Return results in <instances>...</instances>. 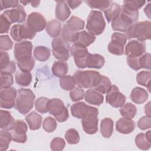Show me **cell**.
<instances>
[{
	"instance_id": "bcb514c9",
	"label": "cell",
	"mask_w": 151,
	"mask_h": 151,
	"mask_svg": "<svg viewBox=\"0 0 151 151\" xmlns=\"http://www.w3.org/2000/svg\"><path fill=\"white\" fill-rule=\"evenodd\" d=\"M65 139L68 143L75 145L79 142L80 136L76 129H70L65 133Z\"/></svg>"
},
{
	"instance_id": "83f0119b",
	"label": "cell",
	"mask_w": 151,
	"mask_h": 151,
	"mask_svg": "<svg viewBox=\"0 0 151 151\" xmlns=\"http://www.w3.org/2000/svg\"><path fill=\"white\" fill-rule=\"evenodd\" d=\"M98 122L97 117L81 119V123L83 130L88 134H93L98 130Z\"/></svg>"
},
{
	"instance_id": "c3c4849f",
	"label": "cell",
	"mask_w": 151,
	"mask_h": 151,
	"mask_svg": "<svg viewBox=\"0 0 151 151\" xmlns=\"http://www.w3.org/2000/svg\"><path fill=\"white\" fill-rule=\"evenodd\" d=\"M14 83V78L11 73H1V88L11 87Z\"/></svg>"
},
{
	"instance_id": "6da1fadb",
	"label": "cell",
	"mask_w": 151,
	"mask_h": 151,
	"mask_svg": "<svg viewBox=\"0 0 151 151\" xmlns=\"http://www.w3.org/2000/svg\"><path fill=\"white\" fill-rule=\"evenodd\" d=\"M139 18V11H132L123 6L119 17L111 22V28L114 31L126 32L128 28L135 23Z\"/></svg>"
},
{
	"instance_id": "1f68e13d",
	"label": "cell",
	"mask_w": 151,
	"mask_h": 151,
	"mask_svg": "<svg viewBox=\"0 0 151 151\" xmlns=\"http://www.w3.org/2000/svg\"><path fill=\"white\" fill-rule=\"evenodd\" d=\"M68 64L65 61H55L52 66L51 71L52 74L57 77H61L66 75L68 73Z\"/></svg>"
},
{
	"instance_id": "3957f363",
	"label": "cell",
	"mask_w": 151,
	"mask_h": 151,
	"mask_svg": "<svg viewBox=\"0 0 151 151\" xmlns=\"http://www.w3.org/2000/svg\"><path fill=\"white\" fill-rule=\"evenodd\" d=\"M127 39L136 38L137 40L144 41L151 38V22L149 21L136 22L126 31Z\"/></svg>"
},
{
	"instance_id": "ab89813d",
	"label": "cell",
	"mask_w": 151,
	"mask_h": 151,
	"mask_svg": "<svg viewBox=\"0 0 151 151\" xmlns=\"http://www.w3.org/2000/svg\"><path fill=\"white\" fill-rule=\"evenodd\" d=\"M11 140V133L8 132L7 130L1 129L0 131V150H6L9 147Z\"/></svg>"
},
{
	"instance_id": "d6a6232c",
	"label": "cell",
	"mask_w": 151,
	"mask_h": 151,
	"mask_svg": "<svg viewBox=\"0 0 151 151\" xmlns=\"http://www.w3.org/2000/svg\"><path fill=\"white\" fill-rule=\"evenodd\" d=\"M119 111L123 118L132 119L137 113V109L132 103H126L120 107Z\"/></svg>"
},
{
	"instance_id": "8d00e7d4",
	"label": "cell",
	"mask_w": 151,
	"mask_h": 151,
	"mask_svg": "<svg viewBox=\"0 0 151 151\" xmlns=\"http://www.w3.org/2000/svg\"><path fill=\"white\" fill-rule=\"evenodd\" d=\"M84 21L83 19L74 15L71 16L65 24L68 29L75 32L83 29L84 28Z\"/></svg>"
},
{
	"instance_id": "7402d4cb",
	"label": "cell",
	"mask_w": 151,
	"mask_h": 151,
	"mask_svg": "<svg viewBox=\"0 0 151 151\" xmlns=\"http://www.w3.org/2000/svg\"><path fill=\"white\" fill-rule=\"evenodd\" d=\"M15 121L9 111L4 110L0 111V127L2 130L11 131L13 129Z\"/></svg>"
},
{
	"instance_id": "277c9868",
	"label": "cell",
	"mask_w": 151,
	"mask_h": 151,
	"mask_svg": "<svg viewBox=\"0 0 151 151\" xmlns=\"http://www.w3.org/2000/svg\"><path fill=\"white\" fill-rule=\"evenodd\" d=\"M35 94L28 88H20L18 90L15 108L22 114H27L33 107Z\"/></svg>"
},
{
	"instance_id": "4316f807",
	"label": "cell",
	"mask_w": 151,
	"mask_h": 151,
	"mask_svg": "<svg viewBox=\"0 0 151 151\" xmlns=\"http://www.w3.org/2000/svg\"><path fill=\"white\" fill-rule=\"evenodd\" d=\"M25 120L29 129L32 130H35L39 129L41 127L42 117L35 111H32L25 116Z\"/></svg>"
},
{
	"instance_id": "5bb4252c",
	"label": "cell",
	"mask_w": 151,
	"mask_h": 151,
	"mask_svg": "<svg viewBox=\"0 0 151 151\" xmlns=\"http://www.w3.org/2000/svg\"><path fill=\"white\" fill-rule=\"evenodd\" d=\"M124 52L127 57H140L146 52L145 42L137 40L130 41L126 45Z\"/></svg>"
},
{
	"instance_id": "8992f818",
	"label": "cell",
	"mask_w": 151,
	"mask_h": 151,
	"mask_svg": "<svg viewBox=\"0 0 151 151\" xmlns=\"http://www.w3.org/2000/svg\"><path fill=\"white\" fill-rule=\"evenodd\" d=\"M70 110L73 116L81 119L96 118L99 114V110L96 107L88 106L83 101L73 104Z\"/></svg>"
},
{
	"instance_id": "cb8c5ba5",
	"label": "cell",
	"mask_w": 151,
	"mask_h": 151,
	"mask_svg": "<svg viewBox=\"0 0 151 151\" xmlns=\"http://www.w3.org/2000/svg\"><path fill=\"white\" fill-rule=\"evenodd\" d=\"M96 40V37L86 31L78 32L76 40L73 43L78 46L86 47L93 44Z\"/></svg>"
},
{
	"instance_id": "60d3db41",
	"label": "cell",
	"mask_w": 151,
	"mask_h": 151,
	"mask_svg": "<svg viewBox=\"0 0 151 151\" xmlns=\"http://www.w3.org/2000/svg\"><path fill=\"white\" fill-rule=\"evenodd\" d=\"M135 144L141 150H148L151 146V141H149L143 133H139L135 137Z\"/></svg>"
},
{
	"instance_id": "b9f144b4",
	"label": "cell",
	"mask_w": 151,
	"mask_h": 151,
	"mask_svg": "<svg viewBox=\"0 0 151 151\" xmlns=\"http://www.w3.org/2000/svg\"><path fill=\"white\" fill-rule=\"evenodd\" d=\"M85 2L92 9L105 10L110 5L112 1L104 0H88L86 1Z\"/></svg>"
},
{
	"instance_id": "db71d44e",
	"label": "cell",
	"mask_w": 151,
	"mask_h": 151,
	"mask_svg": "<svg viewBox=\"0 0 151 151\" xmlns=\"http://www.w3.org/2000/svg\"><path fill=\"white\" fill-rule=\"evenodd\" d=\"M138 127L142 130H145L151 127V117L149 116H145L141 117L137 122Z\"/></svg>"
},
{
	"instance_id": "9a60e30c",
	"label": "cell",
	"mask_w": 151,
	"mask_h": 151,
	"mask_svg": "<svg viewBox=\"0 0 151 151\" xmlns=\"http://www.w3.org/2000/svg\"><path fill=\"white\" fill-rule=\"evenodd\" d=\"M2 15L11 23H22L25 21L27 14L24 8L21 5L11 9L5 11Z\"/></svg>"
},
{
	"instance_id": "f907efd6",
	"label": "cell",
	"mask_w": 151,
	"mask_h": 151,
	"mask_svg": "<svg viewBox=\"0 0 151 151\" xmlns=\"http://www.w3.org/2000/svg\"><path fill=\"white\" fill-rule=\"evenodd\" d=\"M13 47V42L8 35L0 36V50L1 51H8Z\"/></svg>"
},
{
	"instance_id": "e0dca14e",
	"label": "cell",
	"mask_w": 151,
	"mask_h": 151,
	"mask_svg": "<svg viewBox=\"0 0 151 151\" xmlns=\"http://www.w3.org/2000/svg\"><path fill=\"white\" fill-rule=\"evenodd\" d=\"M27 24L36 32L42 31L47 25L44 17L37 12H33L28 15L27 19Z\"/></svg>"
},
{
	"instance_id": "7a4b0ae2",
	"label": "cell",
	"mask_w": 151,
	"mask_h": 151,
	"mask_svg": "<svg viewBox=\"0 0 151 151\" xmlns=\"http://www.w3.org/2000/svg\"><path fill=\"white\" fill-rule=\"evenodd\" d=\"M73 78L76 84L81 88L95 87L100 82L102 75L99 72L93 70H77Z\"/></svg>"
},
{
	"instance_id": "94428289",
	"label": "cell",
	"mask_w": 151,
	"mask_h": 151,
	"mask_svg": "<svg viewBox=\"0 0 151 151\" xmlns=\"http://www.w3.org/2000/svg\"><path fill=\"white\" fill-rule=\"evenodd\" d=\"M150 102L149 101L145 106V112L146 114V116H150Z\"/></svg>"
},
{
	"instance_id": "680465c9",
	"label": "cell",
	"mask_w": 151,
	"mask_h": 151,
	"mask_svg": "<svg viewBox=\"0 0 151 151\" xmlns=\"http://www.w3.org/2000/svg\"><path fill=\"white\" fill-rule=\"evenodd\" d=\"M11 24L1 14L0 16V33H8Z\"/></svg>"
},
{
	"instance_id": "603a6c76",
	"label": "cell",
	"mask_w": 151,
	"mask_h": 151,
	"mask_svg": "<svg viewBox=\"0 0 151 151\" xmlns=\"http://www.w3.org/2000/svg\"><path fill=\"white\" fill-rule=\"evenodd\" d=\"M84 99L88 104L98 106L101 105L104 101V97L101 93L94 88L87 90L85 93Z\"/></svg>"
},
{
	"instance_id": "44dd1931",
	"label": "cell",
	"mask_w": 151,
	"mask_h": 151,
	"mask_svg": "<svg viewBox=\"0 0 151 151\" xmlns=\"http://www.w3.org/2000/svg\"><path fill=\"white\" fill-rule=\"evenodd\" d=\"M71 15V11L65 1H57L55 10V15L59 21H66Z\"/></svg>"
},
{
	"instance_id": "e575fe53",
	"label": "cell",
	"mask_w": 151,
	"mask_h": 151,
	"mask_svg": "<svg viewBox=\"0 0 151 151\" xmlns=\"http://www.w3.org/2000/svg\"><path fill=\"white\" fill-rule=\"evenodd\" d=\"M17 64L20 71L30 72L34 68L35 60L32 56H28L18 60Z\"/></svg>"
},
{
	"instance_id": "91938a15",
	"label": "cell",
	"mask_w": 151,
	"mask_h": 151,
	"mask_svg": "<svg viewBox=\"0 0 151 151\" xmlns=\"http://www.w3.org/2000/svg\"><path fill=\"white\" fill-rule=\"evenodd\" d=\"M82 2H83L82 1H66V3L72 9H74L77 8L78 6H79L81 4Z\"/></svg>"
},
{
	"instance_id": "d590c367",
	"label": "cell",
	"mask_w": 151,
	"mask_h": 151,
	"mask_svg": "<svg viewBox=\"0 0 151 151\" xmlns=\"http://www.w3.org/2000/svg\"><path fill=\"white\" fill-rule=\"evenodd\" d=\"M34 57L41 62L47 61L50 56V51L48 48L44 46H36L34 49Z\"/></svg>"
},
{
	"instance_id": "5b68a950",
	"label": "cell",
	"mask_w": 151,
	"mask_h": 151,
	"mask_svg": "<svg viewBox=\"0 0 151 151\" xmlns=\"http://www.w3.org/2000/svg\"><path fill=\"white\" fill-rule=\"evenodd\" d=\"M106 27V22L101 12L92 10L87 18L86 28L88 32L93 35H99L103 32Z\"/></svg>"
},
{
	"instance_id": "52a82bcc",
	"label": "cell",
	"mask_w": 151,
	"mask_h": 151,
	"mask_svg": "<svg viewBox=\"0 0 151 151\" xmlns=\"http://www.w3.org/2000/svg\"><path fill=\"white\" fill-rule=\"evenodd\" d=\"M52 54L58 61H66L70 58V45L68 41L61 37H57L51 42Z\"/></svg>"
},
{
	"instance_id": "f546056e",
	"label": "cell",
	"mask_w": 151,
	"mask_h": 151,
	"mask_svg": "<svg viewBox=\"0 0 151 151\" xmlns=\"http://www.w3.org/2000/svg\"><path fill=\"white\" fill-rule=\"evenodd\" d=\"M114 123L110 118H104L100 123V133L103 137L105 138H109L113 132Z\"/></svg>"
},
{
	"instance_id": "74e56055",
	"label": "cell",
	"mask_w": 151,
	"mask_h": 151,
	"mask_svg": "<svg viewBox=\"0 0 151 151\" xmlns=\"http://www.w3.org/2000/svg\"><path fill=\"white\" fill-rule=\"evenodd\" d=\"M150 71H142L137 74L136 81L139 84L146 87L149 91H150Z\"/></svg>"
},
{
	"instance_id": "4fadbf2b",
	"label": "cell",
	"mask_w": 151,
	"mask_h": 151,
	"mask_svg": "<svg viewBox=\"0 0 151 151\" xmlns=\"http://www.w3.org/2000/svg\"><path fill=\"white\" fill-rule=\"evenodd\" d=\"M126 101V97L119 91V88L111 85L110 90L106 96V102L114 108L122 107Z\"/></svg>"
},
{
	"instance_id": "f1b7e54d",
	"label": "cell",
	"mask_w": 151,
	"mask_h": 151,
	"mask_svg": "<svg viewBox=\"0 0 151 151\" xmlns=\"http://www.w3.org/2000/svg\"><path fill=\"white\" fill-rule=\"evenodd\" d=\"M121 11V6L116 3H111L110 5L105 10L104 13L108 22H111L116 19L120 15Z\"/></svg>"
},
{
	"instance_id": "7dc6e473",
	"label": "cell",
	"mask_w": 151,
	"mask_h": 151,
	"mask_svg": "<svg viewBox=\"0 0 151 151\" xmlns=\"http://www.w3.org/2000/svg\"><path fill=\"white\" fill-rule=\"evenodd\" d=\"M57 126V123L55 120L51 116L45 118L42 122V128L47 133L54 132Z\"/></svg>"
},
{
	"instance_id": "03108f58",
	"label": "cell",
	"mask_w": 151,
	"mask_h": 151,
	"mask_svg": "<svg viewBox=\"0 0 151 151\" xmlns=\"http://www.w3.org/2000/svg\"><path fill=\"white\" fill-rule=\"evenodd\" d=\"M19 2L21 3L24 5H27V4L31 3V1H19Z\"/></svg>"
},
{
	"instance_id": "be15d7a7",
	"label": "cell",
	"mask_w": 151,
	"mask_h": 151,
	"mask_svg": "<svg viewBox=\"0 0 151 151\" xmlns=\"http://www.w3.org/2000/svg\"><path fill=\"white\" fill-rule=\"evenodd\" d=\"M40 3V1H31V6L33 7H35V8L38 6Z\"/></svg>"
},
{
	"instance_id": "ac0fdd59",
	"label": "cell",
	"mask_w": 151,
	"mask_h": 151,
	"mask_svg": "<svg viewBox=\"0 0 151 151\" xmlns=\"http://www.w3.org/2000/svg\"><path fill=\"white\" fill-rule=\"evenodd\" d=\"M32 44L28 41H21L17 42L14 46V54L15 58L18 60L20 58L32 56Z\"/></svg>"
},
{
	"instance_id": "11a10c76",
	"label": "cell",
	"mask_w": 151,
	"mask_h": 151,
	"mask_svg": "<svg viewBox=\"0 0 151 151\" xmlns=\"http://www.w3.org/2000/svg\"><path fill=\"white\" fill-rule=\"evenodd\" d=\"M150 54L145 53L140 57V64L141 68H146L150 70L151 68V61H150Z\"/></svg>"
},
{
	"instance_id": "ba28073f",
	"label": "cell",
	"mask_w": 151,
	"mask_h": 151,
	"mask_svg": "<svg viewBox=\"0 0 151 151\" xmlns=\"http://www.w3.org/2000/svg\"><path fill=\"white\" fill-rule=\"evenodd\" d=\"M49 113L59 122H64L68 118V111L63 101L57 98L50 100Z\"/></svg>"
},
{
	"instance_id": "8fae6325",
	"label": "cell",
	"mask_w": 151,
	"mask_h": 151,
	"mask_svg": "<svg viewBox=\"0 0 151 151\" xmlns=\"http://www.w3.org/2000/svg\"><path fill=\"white\" fill-rule=\"evenodd\" d=\"M70 51L77 67L80 68L87 67V57L89 52L86 47H83L73 44L70 47Z\"/></svg>"
},
{
	"instance_id": "7bdbcfd3",
	"label": "cell",
	"mask_w": 151,
	"mask_h": 151,
	"mask_svg": "<svg viewBox=\"0 0 151 151\" xmlns=\"http://www.w3.org/2000/svg\"><path fill=\"white\" fill-rule=\"evenodd\" d=\"M60 87L64 90H71L75 87L76 83L73 76L65 75L60 78Z\"/></svg>"
},
{
	"instance_id": "f6af8a7d",
	"label": "cell",
	"mask_w": 151,
	"mask_h": 151,
	"mask_svg": "<svg viewBox=\"0 0 151 151\" xmlns=\"http://www.w3.org/2000/svg\"><path fill=\"white\" fill-rule=\"evenodd\" d=\"M78 32L72 31L64 24L61 29V38H63L65 41H68V42H74L76 40L77 34Z\"/></svg>"
},
{
	"instance_id": "ee69618b",
	"label": "cell",
	"mask_w": 151,
	"mask_h": 151,
	"mask_svg": "<svg viewBox=\"0 0 151 151\" xmlns=\"http://www.w3.org/2000/svg\"><path fill=\"white\" fill-rule=\"evenodd\" d=\"M111 83L109 78L104 76H102L100 82L94 87V89L101 94H107L110 90Z\"/></svg>"
},
{
	"instance_id": "d6986e66",
	"label": "cell",
	"mask_w": 151,
	"mask_h": 151,
	"mask_svg": "<svg viewBox=\"0 0 151 151\" xmlns=\"http://www.w3.org/2000/svg\"><path fill=\"white\" fill-rule=\"evenodd\" d=\"M16 71L15 63L11 61L9 56L6 52L1 51L0 54V72L1 73L12 74Z\"/></svg>"
},
{
	"instance_id": "816d5d0a",
	"label": "cell",
	"mask_w": 151,
	"mask_h": 151,
	"mask_svg": "<svg viewBox=\"0 0 151 151\" xmlns=\"http://www.w3.org/2000/svg\"><path fill=\"white\" fill-rule=\"evenodd\" d=\"M84 90L81 87H77L70 90V97L73 101H78L84 97Z\"/></svg>"
},
{
	"instance_id": "7c38bea8",
	"label": "cell",
	"mask_w": 151,
	"mask_h": 151,
	"mask_svg": "<svg viewBox=\"0 0 151 151\" xmlns=\"http://www.w3.org/2000/svg\"><path fill=\"white\" fill-rule=\"evenodd\" d=\"M17 96V90L14 87L1 88L0 91V106L4 109H12L15 105Z\"/></svg>"
},
{
	"instance_id": "484cf974",
	"label": "cell",
	"mask_w": 151,
	"mask_h": 151,
	"mask_svg": "<svg viewBox=\"0 0 151 151\" xmlns=\"http://www.w3.org/2000/svg\"><path fill=\"white\" fill-rule=\"evenodd\" d=\"M105 60L104 57L98 54H88L87 57V67L100 69L104 66Z\"/></svg>"
},
{
	"instance_id": "ffe728a7",
	"label": "cell",
	"mask_w": 151,
	"mask_h": 151,
	"mask_svg": "<svg viewBox=\"0 0 151 151\" xmlns=\"http://www.w3.org/2000/svg\"><path fill=\"white\" fill-rule=\"evenodd\" d=\"M135 129V123L132 119L125 118L119 119L116 123V130L122 134H129Z\"/></svg>"
},
{
	"instance_id": "836d02e7",
	"label": "cell",
	"mask_w": 151,
	"mask_h": 151,
	"mask_svg": "<svg viewBox=\"0 0 151 151\" xmlns=\"http://www.w3.org/2000/svg\"><path fill=\"white\" fill-rule=\"evenodd\" d=\"M15 82L20 86L26 87L30 84L32 81V75L28 71H18L15 76Z\"/></svg>"
},
{
	"instance_id": "d4e9b609",
	"label": "cell",
	"mask_w": 151,
	"mask_h": 151,
	"mask_svg": "<svg viewBox=\"0 0 151 151\" xmlns=\"http://www.w3.org/2000/svg\"><path fill=\"white\" fill-rule=\"evenodd\" d=\"M149 97L146 90L140 87L134 88L130 93L131 100L136 104H143L146 101Z\"/></svg>"
},
{
	"instance_id": "681fc988",
	"label": "cell",
	"mask_w": 151,
	"mask_h": 151,
	"mask_svg": "<svg viewBox=\"0 0 151 151\" xmlns=\"http://www.w3.org/2000/svg\"><path fill=\"white\" fill-rule=\"evenodd\" d=\"M146 3L145 1H123V6L131 9L132 11H138L139 9L141 8Z\"/></svg>"
},
{
	"instance_id": "2e32d148",
	"label": "cell",
	"mask_w": 151,
	"mask_h": 151,
	"mask_svg": "<svg viewBox=\"0 0 151 151\" xmlns=\"http://www.w3.org/2000/svg\"><path fill=\"white\" fill-rule=\"evenodd\" d=\"M27 130L28 127L24 120H16L13 129L11 130L12 140L17 143H25L27 140V136L26 134Z\"/></svg>"
},
{
	"instance_id": "9f6ffc18",
	"label": "cell",
	"mask_w": 151,
	"mask_h": 151,
	"mask_svg": "<svg viewBox=\"0 0 151 151\" xmlns=\"http://www.w3.org/2000/svg\"><path fill=\"white\" fill-rule=\"evenodd\" d=\"M19 1L16 0H1L0 1V10L9 8H16L19 5Z\"/></svg>"
},
{
	"instance_id": "30bf717a",
	"label": "cell",
	"mask_w": 151,
	"mask_h": 151,
	"mask_svg": "<svg viewBox=\"0 0 151 151\" xmlns=\"http://www.w3.org/2000/svg\"><path fill=\"white\" fill-rule=\"evenodd\" d=\"M127 41L125 34L114 32L111 37V41L108 45L109 51L114 55H122L124 54V47Z\"/></svg>"
},
{
	"instance_id": "f5cc1de1",
	"label": "cell",
	"mask_w": 151,
	"mask_h": 151,
	"mask_svg": "<svg viewBox=\"0 0 151 151\" xmlns=\"http://www.w3.org/2000/svg\"><path fill=\"white\" fill-rule=\"evenodd\" d=\"M65 145L64 140L61 137L54 138L50 143V148L53 151H61Z\"/></svg>"
},
{
	"instance_id": "f35d334b",
	"label": "cell",
	"mask_w": 151,
	"mask_h": 151,
	"mask_svg": "<svg viewBox=\"0 0 151 151\" xmlns=\"http://www.w3.org/2000/svg\"><path fill=\"white\" fill-rule=\"evenodd\" d=\"M50 99L45 97H41L38 98L35 103L36 110L41 113L45 114L49 111V103Z\"/></svg>"
},
{
	"instance_id": "6f0895ef",
	"label": "cell",
	"mask_w": 151,
	"mask_h": 151,
	"mask_svg": "<svg viewBox=\"0 0 151 151\" xmlns=\"http://www.w3.org/2000/svg\"><path fill=\"white\" fill-rule=\"evenodd\" d=\"M140 57H127V63L129 66L134 70L137 71L141 69L140 64Z\"/></svg>"
},
{
	"instance_id": "9c48e42d",
	"label": "cell",
	"mask_w": 151,
	"mask_h": 151,
	"mask_svg": "<svg viewBox=\"0 0 151 151\" xmlns=\"http://www.w3.org/2000/svg\"><path fill=\"white\" fill-rule=\"evenodd\" d=\"M10 35L14 41L19 42L22 40H32L35 36L36 32L25 23L14 25L10 29Z\"/></svg>"
},
{
	"instance_id": "4dcf8cb0",
	"label": "cell",
	"mask_w": 151,
	"mask_h": 151,
	"mask_svg": "<svg viewBox=\"0 0 151 151\" xmlns=\"http://www.w3.org/2000/svg\"><path fill=\"white\" fill-rule=\"evenodd\" d=\"M46 32L52 38H57L61 32V24L56 19H52L47 23Z\"/></svg>"
},
{
	"instance_id": "6125c7cd",
	"label": "cell",
	"mask_w": 151,
	"mask_h": 151,
	"mask_svg": "<svg viewBox=\"0 0 151 151\" xmlns=\"http://www.w3.org/2000/svg\"><path fill=\"white\" fill-rule=\"evenodd\" d=\"M150 4H147V6H146V7L145 8V9H144V11H145L146 15H148L149 18H150L149 15H150Z\"/></svg>"
},
{
	"instance_id": "e7e4bbea",
	"label": "cell",
	"mask_w": 151,
	"mask_h": 151,
	"mask_svg": "<svg viewBox=\"0 0 151 151\" xmlns=\"http://www.w3.org/2000/svg\"><path fill=\"white\" fill-rule=\"evenodd\" d=\"M150 132H151V131H150V130H149V131H147L146 133H145V136H146V138H147L149 141H151V140H150V136H151V135H150Z\"/></svg>"
}]
</instances>
